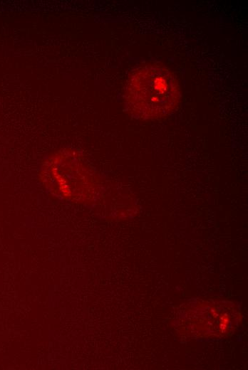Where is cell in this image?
Here are the masks:
<instances>
[{
    "mask_svg": "<svg viewBox=\"0 0 248 370\" xmlns=\"http://www.w3.org/2000/svg\"><path fill=\"white\" fill-rule=\"evenodd\" d=\"M180 99L178 81L167 68L145 65L133 71L127 84L130 110L143 120H156L170 114Z\"/></svg>",
    "mask_w": 248,
    "mask_h": 370,
    "instance_id": "1",
    "label": "cell"
},
{
    "mask_svg": "<svg viewBox=\"0 0 248 370\" xmlns=\"http://www.w3.org/2000/svg\"><path fill=\"white\" fill-rule=\"evenodd\" d=\"M43 172L46 186L56 195L71 199L86 196L87 174L74 154H54Z\"/></svg>",
    "mask_w": 248,
    "mask_h": 370,
    "instance_id": "2",
    "label": "cell"
}]
</instances>
